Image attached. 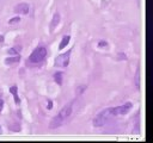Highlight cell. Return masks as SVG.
Instances as JSON below:
<instances>
[{"label":"cell","instance_id":"obj_1","mask_svg":"<svg viewBox=\"0 0 153 143\" xmlns=\"http://www.w3.org/2000/svg\"><path fill=\"white\" fill-rule=\"evenodd\" d=\"M118 116L117 114V108L116 107H108V108H104L92 120V124L94 128H100L103 126L104 124H106L110 119H112L114 117Z\"/></svg>","mask_w":153,"mask_h":143},{"label":"cell","instance_id":"obj_5","mask_svg":"<svg viewBox=\"0 0 153 143\" xmlns=\"http://www.w3.org/2000/svg\"><path fill=\"white\" fill-rule=\"evenodd\" d=\"M72 111H73V101L66 104V105L60 110V112H59L57 114H59L63 120H66V119L72 114Z\"/></svg>","mask_w":153,"mask_h":143},{"label":"cell","instance_id":"obj_9","mask_svg":"<svg viewBox=\"0 0 153 143\" xmlns=\"http://www.w3.org/2000/svg\"><path fill=\"white\" fill-rule=\"evenodd\" d=\"M60 18H61V15H60V13L59 12H55L54 13V15H53V18H51V21H50V25H49V29H50V32H53L54 30H55V27L59 25V23H60Z\"/></svg>","mask_w":153,"mask_h":143},{"label":"cell","instance_id":"obj_4","mask_svg":"<svg viewBox=\"0 0 153 143\" xmlns=\"http://www.w3.org/2000/svg\"><path fill=\"white\" fill-rule=\"evenodd\" d=\"M13 11H14V13H17V14H23V15H26V14H29V12H30V5L27 4V2H19V4H17L14 7H13Z\"/></svg>","mask_w":153,"mask_h":143},{"label":"cell","instance_id":"obj_21","mask_svg":"<svg viewBox=\"0 0 153 143\" xmlns=\"http://www.w3.org/2000/svg\"><path fill=\"white\" fill-rule=\"evenodd\" d=\"M2 1H4V0H0V5H1V4H2Z\"/></svg>","mask_w":153,"mask_h":143},{"label":"cell","instance_id":"obj_8","mask_svg":"<svg viewBox=\"0 0 153 143\" xmlns=\"http://www.w3.org/2000/svg\"><path fill=\"white\" fill-rule=\"evenodd\" d=\"M20 62V54L18 55H11L10 57H6L4 63L6 66H12V64H16V63H19Z\"/></svg>","mask_w":153,"mask_h":143},{"label":"cell","instance_id":"obj_12","mask_svg":"<svg viewBox=\"0 0 153 143\" xmlns=\"http://www.w3.org/2000/svg\"><path fill=\"white\" fill-rule=\"evenodd\" d=\"M69 41H71V36H69V35H63L62 38H61V42H60V44H59V49H60V50L65 49V48L68 45Z\"/></svg>","mask_w":153,"mask_h":143},{"label":"cell","instance_id":"obj_20","mask_svg":"<svg viewBox=\"0 0 153 143\" xmlns=\"http://www.w3.org/2000/svg\"><path fill=\"white\" fill-rule=\"evenodd\" d=\"M0 42H1V43L4 42V36H2V35H0Z\"/></svg>","mask_w":153,"mask_h":143},{"label":"cell","instance_id":"obj_11","mask_svg":"<svg viewBox=\"0 0 153 143\" xmlns=\"http://www.w3.org/2000/svg\"><path fill=\"white\" fill-rule=\"evenodd\" d=\"M8 92H10V93H12L16 105H19V104H20V99H19V97H18V86H16V85L11 86V87L8 88Z\"/></svg>","mask_w":153,"mask_h":143},{"label":"cell","instance_id":"obj_14","mask_svg":"<svg viewBox=\"0 0 153 143\" xmlns=\"http://www.w3.org/2000/svg\"><path fill=\"white\" fill-rule=\"evenodd\" d=\"M20 50H22V46L20 45H14L13 48L8 49L7 54L8 55H18V54H20Z\"/></svg>","mask_w":153,"mask_h":143},{"label":"cell","instance_id":"obj_3","mask_svg":"<svg viewBox=\"0 0 153 143\" xmlns=\"http://www.w3.org/2000/svg\"><path fill=\"white\" fill-rule=\"evenodd\" d=\"M71 54H72V49L67 50L66 52H62V54L57 55L56 58H55V61H54V66L56 68H67L68 64H69Z\"/></svg>","mask_w":153,"mask_h":143},{"label":"cell","instance_id":"obj_18","mask_svg":"<svg viewBox=\"0 0 153 143\" xmlns=\"http://www.w3.org/2000/svg\"><path fill=\"white\" fill-rule=\"evenodd\" d=\"M117 56H118V60H120V61H122V60H127V55H126L124 52H120Z\"/></svg>","mask_w":153,"mask_h":143},{"label":"cell","instance_id":"obj_13","mask_svg":"<svg viewBox=\"0 0 153 143\" xmlns=\"http://www.w3.org/2000/svg\"><path fill=\"white\" fill-rule=\"evenodd\" d=\"M8 129H10L11 131H14V132H18V131H20V129H22V126H20V123H19V122H13V123H11V124H8Z\"/></svg>","mask_w":153,"mask_h":143},{"label":"cell","instance_id":"obj_6","mask_svg":"<svg viewBox=\"0 0 153 143\" xmlns=\"http://www.w3.org/2000/svg\"><path fill=\"white\" fill-rule=\"evenodd\" d=\"M131 107H133V104H131L130 101H127V102H124L123 105L116 106V108H117V114H118V116H124V114H127V113L131 110Z\"/></svg>","mask_w":153,"mask_h":143},{"label":"cell","instance_id":"obj_16","mask_svg":"<svg viewBox=\"0 0 153 143\" xmlns=\"http://www.w3.org/2000/svg\"><path fill=\"white\" fill-rule=\"evenodd\" d=\"M108 46H109V44H108V42H106V41L102 39V41H99V42H98V48L103 49V48H108Z\"/></svg>","mask_w":153,"mask_h":143},{"label":"cell","instance_id":"obj_7","mask_svg":"<svg viewBox=\"0 0 153 143\" xmlns=\"http://www.w3.org/2000/svg\"><path fill=\"white\" fill-rule=\"evenodd\" d=\"M63 119L59 116V114H56V116H54L53 118H51V120H50V123H49V129H51V130H54V129H57V128H60L62 124H63Z\"/></svg>","mask_w":153,"mask_h":143},{"label":"cell","instance_id":"obj_22","mask_svg":"<svg viewBox=\"0 0 153 143\" xmlns=\"http://www.w3.org/2000/svg\"><path fill=\"white\" fill-rule=\"evenodd\" d=\"M0 133H1V126H0Z\"/></svg>","mask_w":153,"mask_h":143},{"label":"cell","instance_id":"obj_10","mask_svg":"<svg viewBox=\"0 0 153 143\" xmlns=\"http://www.w3.org/2000/svg\"><path fill=\"white\" fill-rule=\"evenodd\" d=\"M63 76H65V73L61 72V70H57L53 74V79L55 81V83H57V86H62V82H63Z\"/></svg>","mask_w":153,"mask_h":143},{"label":"cell","instance_id":"obj_17","mask_svg":"<svg viewBox=\"0 0 153 143\" xmlns=\"http://www.w3.org/2000/svg\"><path fill=\"white\" fill-rule=\"evenodd\" d=\"M53 104H54L53 100H51V99H48V100H47V108H48V110H51V108H53Z\"/></svg>","mask_w":153,"mask_h":143},{"label":"cell","instance_id":"obj_2","mask_svg":"<svg viewBox=\"0 0 153 143\" xmlns=\"http://www.w3.org/2000/svg\"><path fill=\"white\" fill-rule=\"evenodd\" d=\"M47 48L43 46V45H39L37 48H35V50L30 54L29 58L26 60V66H30V67H37V66H41L43 63V61L45 60L47 57Z\"/></svg>","mask_w":153,"mask_h":143},{"label":"cell","instance_id":"obj_15","mask_svg":"<svg viewBox=\"0 0 153 143\" xmlns=\"http://www.w3.org/2000/svg\"><path fill=\"white\" fill-rule=\"evenodd\" d=\"M22 19H20V15H16V17H13V18H11L10 20H8V24L10 25H14V24H17V23H19Z\"/></svg>","mask_w":153,"mask_h":143},{"label":"cell","instance_id":"obj_19","mask_svg":"<svg viewBox=\"0 0 153 143\" xmlns=\"http://www.w3.org/2000/svg\"><path fill=\"white\" fill-rule=\"evenodd\" d=\"M4 105H5V101H4L2 98H0V113H1L2 110H4Z\"/></svg>","mask_w":153,"mask_h":143}]
</instances>
